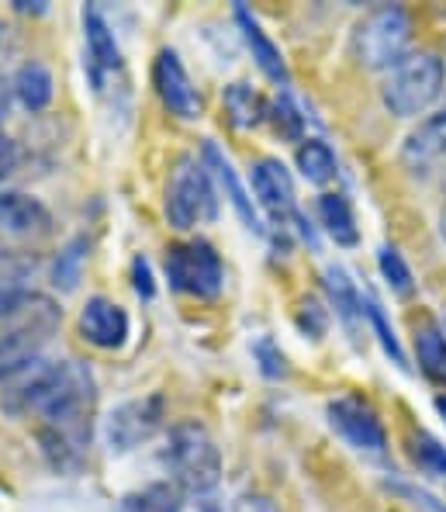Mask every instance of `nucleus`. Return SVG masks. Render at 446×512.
Returning a JSON list of instances; mask_svg holds the SVG:
<instances>
[{"label": "nucleus", "mask_w": 446, "mask_h": 512, "mask_svg": "<svg viewBox=\"0 0 446 512\" xmlns=\"http://www.w3.org/2000/svg\"><path fill=\"white\" fill-rule=\"evenodd\" d=\"M59 326L63 308L42 291L25 288L0 298V374L39 360Z\"/></svg>", "instance_id": "nucleus-1"}, {"label": "nucleus", "mask_w": 446, "mask_h": 512, "mask_svg": "<svg viewBox=\"0 0 446 512\" xmlns=\"http://www.w3.org/2000/svg\"><path fill=\"white\" fill-rule=\"evenodd\" d=\"M160 464L184 495H211L222 481V450L198 419L170 426Z\"/></svg>", "instance_id": "nucleus-2"}, {"label": "nucleus", "mask_w": 446, "mask_h": 512, "mask_svg": "<svg viewBox=\"0 0 446 512\" xmlns=\"http://www.w3.org/2000/svg\"><path fill=\"white\" fill-rule=\"evenodd\" d=\"M446 87V66L436 52H408L395 70L384 73L381 104L395 118H419L440 101Z\"/></svg>", "instance_id": "nucleus-3"}, {"label": "nucleus", "mask_w": 446, "mask_h": 512, "mask_svg": "<svg viewBox=\"0 0 446 512\" xmlns=\"http://www.w3.org/2000/svg\"><path fill=\"white\" fill-rule=\"evenodd\" d=\"M408 42H412V21L408 11L398 4L370 7L364 18L353 25L350 52L364 70H395L408 56Z\"/></svg>", "instance_id": "nucleus-4"}, {"label": "nucleus", "mask_w": 446, "mask_h": 512, "mask_svg": "<svg viewBox=\"0 0 446 512\" xmlns=\"http://www.w3.org/2000/svg\"><path fill=\"white\" fill-rule=\"evenodd\" d=\"M163 208H166V222L180 232L198 229V225L211 222L218 215L215 184H211V173L198 156L184 153L173 160L170 177H166Z\"/></svg>", "instance_id": "nucleus-5"}, {"label": "nucleus", "mask_w": 446, "mask_h": 512, "mask_svg": "<svg viewBox=\"0 0 446 512\" xmlns=\"http://www.w3.org/2000/svg\"><path fill=\"white\" fill-rule=\"evenodd\" d=\"M166 281L177 295L211 301L222 295L225 288V267L222 256L215 253V246L204 243V239H184V243H173L163 256Z\"/></svg>", "instance_id": "nucleus-6"}, {"label": "nucleus", "mask_w": 446, "mask_h": 512, "mask_svg": "<svg viewBox=\"0 0 446 512\" xmlns=\"http://www.w3.org/2000/svg\"><path fill=\"white\" fill-rule=\"evenodd\" d=\"M166 419V398L160 391L142 398H128V402L115 405L104 419V443L111 454H132L142 443H149L163 429Z\"/></svg>", "instance_id": "nucleus-7"}, {"label": "nucleus", "mask_w": 446, "mask_h": 512, "mask_svg": "<svg viewBox=\"0 0 446 512\" xmlns=\"http://www.w3.org/2000/svg\"><path fill=\"white\" fill-rule=\"evenodd\" d=\"M325 419H329L332 433L353 447L357 454H370V457H384L388 454V433H384V423L377 419V412L370 409L360 398H332L329 409H325Z\"/></svg>", "instance_id": "nucleus-8"}, {"label": "nucleus", "mask_w": 446, "mask_h": 512, "mask_svg": "<svg viewBox=\"0 0 446 512\" xmlns=\"http://www.w3.org/2000/svg\"><path fill=\"white\" fill-rule=\"evenodd\" d=\"M153 87L170 115L184 118V122L201 118V111H204L201 90L187 77L184 63H180V56L173 49H160V56L153 59Z\"/></svg>", "instance_id": "nucleus-9"}, {"label": "nucleus", "mask_w": 446, "mask_h": 512, "mask_svg": "<svg viewBox=\"0 0 446 512\" xmlns=\"http://www.w3.org/2000/svg\"><path fill=\"white\" fill-rule=\"evenodd\" d=\"M249 187H253L256 205L267 215H274L277 222H287V218L298 215L291 170L281 160H270V156L267 160H256L253 170H249Z\"/></svg>", "instance_id": "nucleus-10"}, {"label": "nucleus", "mask_w": 446, "mask_h": 512, "mask_svg": "<svg viewBox=\"0 0 446 512\" xmlns=\"http://www.w3.org/2000/svg\"><path fill=\"white\" fill-rule=\"evenodd\" d=\"M128 333H132V322H128V312L118 301L94 295L87 298L80 312V336L97 350H118L125 346Z\"/></svg>", "instance_id": "nucleus-11"}, {"label": "nucleus", "mask_w": 446, "mask_h": 512, "mask_svg": "<svg viewBox=\"0 0 446 512\" xmlns=\"http://www.w3.org/2000/svg\"><path fill=\"white\" fill-rule=\"evenodd\" d=\"M52 212L39 198L21 191H0V236L45 239L52 236Z\"/></svg>", "instance_id": "nucleus-12"}, {"label": "nucleus", "mask_w": 446, "mask_h": 512, "mask_svg": "<svg viewBox=\"0 0 446 512\" xmlns=\"http://www.w3.org/2000/svg\"><path fill=\"white\" fill-rule=\"evenodd\" d=\"M201 163L208 167L211 180H218V187L225 191V198H229V205L236 208V215L243 218V225L249 232H263V222H260V212H256V201L253 194L246 191V184L239 180L236 167H232V160L222 153V149L215 146V142H204L201 146Z\"/></svg>", "instance_id": "nucleus-13"}, {"label": "nucleus", "mask_w": 446, "mask_h": 512, "mask_svg": "<svg viewBox=\"0 0 446 512\" xmlns=\"http://www.w3.org/2000/svg\"><path fill=\"white\" fill-rule=\"evenodd\" d=\"M398 156H402V163L412 173L436 167V163L446 156V108L429 111L426 118H419L412 132L405 135L402 153Z\"/></svg>", "instance_id": "nucleus-14"}, {"label": "nucleus", "mask_w": 446, "mask_h": 512, "mask_svg": "<svg viewBox=\"0 0 446 512\" xmlns=\"http://www.w3.org/2000/svg\"><path fill=\"white\" fill-rule=\"evenodd\" d=\"M83 42H87V66L94 84L101 87L104 73H115L122 66V49L111 32L108 18L97 7H83Z\"/></svg>", "instance_id": "nucleus-15"}, {"label": "nucleus", "mask_w": 446, "mask_h": 512, "mask_svg": "<svg viewBox=\"0 0 446 512\" xmlns=\"http://www.w3.org/2000/svg\"><path fill=\"white\" fill-rule=\"evenodd\" d=\"M236 25H239V35H243L246 49L253 52L256 66L263 70V77L274 80L277 87L291 84V70H287V63H284V52L277 49V42L270 39L267 32H263L260 21H256L253 14H249V7L236 4Z\"/></svg>", "instance_id": "nucleus-16"}, {"label": "nucleus", "mask_w": 446, "mask_h": 512, "mask_svg": "<svg viewBox=\"0 0 446 512\" xmlns=\"http://www.w3.org/2000/svg\"><path fill=\"white\" fill-rule=\"evenodd\" d=\"M315 212H319V222L325 229V236L336 246H357L360 243V229H357V215H353L350 201L343 194H319L315 201Z\"/></svg>", "instance_id": "nucleus-17"}, {"label": "nucleus", "mask_w": 446, "mask_h": 512, "mask_svg": "<svg viewBox=\"0 0 446 512\" xmlns=\"http://www.w3.org/2000/svg\"><path fill=\"white\" fill-rule=\"evenodd\" d=\"M11 87H14L18 104H21V108H28V111H45L52 104V94H56V84H52L49 66L35 63V59L14 73Z\"/></svg>", "instance_id": "nucleus-18"}, {"label": "nucleus", "mask_w": 446, "mask_h": 512, "mask_svg": "<svg viewBox=\"0 0 446 512\" xmlns=\"http://www.w3.org/2000/svg\"><path fill=\"white\" fill-rule=\"evenodd\" d=\"M191 495L180 492L173 481H153V485L128 492L122 499V512H187Z\"/></svg>", "instance_id": "nucleus-19"}, {"label": "nucleus", "mask_w": 446, "mask_h": 512, "mask_svg": "<svg viewBox=\"0 0 446 512\" xmlns=\"http://www.w3.org/2000/svg\"><path fill=\"white\" fill-rule=\"evenodd\" d=\"M325 291H329V301H332V308H336V315L350 329L364 319V298H360L357 284L350 281V274H346L339 263L325 267Z\"/></svg>", "instance_id": "nucleus-20"}, {"label": "nucleus", "mask_w": 446, "mask_h": 512, "mask_svg": "<svg viewBox=\"0 0 446 512\" xmlns=\"http://www.w3.org/2000/svg\"><path fill=\"white\" fill-rule=\"evenodd\" d=\"M222 104H225V115H229V122L236 128L263 125V122H267V111H270V104L263 101V97L256 94L249 84H229V87H225Z\"/></svg>", "instance_id": "nucleus-21"}, {"label": "nucleus", "mask_w": 446, "mask_h": 512, "mask_svg": "<svg viewBox=\"0 0 446 512\" xmlns=\"http://www.w3.org/2000/svg\"><path fill=\"white\" fill-rule=\"evenodd\" d=\"M294 163H298L301 177L308 180V184L315 187H325L336 180L339 173V163H336V153L329 149V142L322 139H305L298 146V153H294Z\"/></svg>", "instance_id": "nucleus-22"}, {"label": "nucleus", "mask_w": 446, "mask_h": 512, "mask_svg": "<svg viewBox=\"0 0 446 512\" xmlns=\"http://www.w3.org/2000/svg\"><path fill=\"white\" fill-rule=\"evenodd\" d=\"M415 360L429 381L446 388V336L436 326H422L415 333Z\"/></svg>", "instance_id": "nucleus-23"}, {"label": "nucleus", "mask_w": 446, "mask_h": 512, "mask_svg": "<svg viewBox=\"0 0 446 512\" xmlns=\"http://www.w3.org/2000/svg\"><path fill=\"white\" fill-rule=\"evenodd\" d=\"M408 454H412V464L426 474L429 481H436L440 488H446V447L436 440V436L412 433V440H408Z\"/></svg>", "instance_id": "nucleus-24"}, {"label": "nucleus", "mask_w": 446, "mask_h": 512, "mask_svg": "<svg viewBox=\"0 0 446 512\" xmlns=\"http://www.w3.org/2000/svg\"><path fill=\"white\" fill-rule=\"evenodd\" d=\"M377 270H381L384 284H388L391 291H395L398 298H412L415 291V274L412 267L405 263V256L395 250V246L384 243L381 250H377Z\"/></svg>", "instance_id": "nucleus-25"}, {"label": "nucleus", "mask_w": 446, "mask_h": 512, "mask_svg": "<svg viewBox=\"0 0 446 512\" xmlns=\"http://www.w3.org/2000/svg\"><path fill=\"white\" fill-rule=\"evenodd\" d=\"M83 260H87V239L77 236L66 243V250L59 253L56 267H52V284L59 291H73L80 284V274H83Z\"/></svg>", "instance_id": "nucleus-26"}, {"label": "nucleus", "mask_w": 446, "mask_h": 512, "mask_svg": "<svg viewBox=\"0 0 446 512\" xmlns=\"http://www.w3.org/2000/svg\"><path fill=\"white\" fill-rule=\"evenodd\" d=\"M364 319L370 322V329H374V336H377V343H381V350L391 357V364H398L405 371V350H402V343H398V336H395V326L388 322V315H384V308L377 305L374 298H364Z\"/></svg>", "instance_id": "nucleus-27"}, {"label": "nucleus", "mask_w": 446, "mask_h": 512, "mask_svg": "<svg viewBox=\"0 0 446 512\" xmlns=\"http://www.w3.org/2000/svg\"><path fill=\"white\" fill-rule=\"evenodd\" d=\"M267 122H274L277 135H284V139L298 142V146L305 142V115H301V111L294 108V101L287 94H281L274 104H270Z\"/></svg>", "instance_id": "nucleus-28"}, {"label": "nucleus", "mask_w": 446, "mask_h": 512, "mask_svg": "<svg viewBox=\"0 0 446 512\" xmlns=\"http://www.w3.org/2000/svg\"><path fill=\"white\" fill-rule=\"evenodd\" d=\"M253 357L260 360V371L267 374V378H284L287 374V357L281 353V346H277L270 336H263V340H256L253 346Z\"/></svg>", "instance_id": "nucleus-29"}, {"label": "nucleus", "mask_w": 446, "mask_h": 512, "mask_svg": "<svg viewBox=\"0 0 446 512\" xmlns=\"http://www.w3.org/2000/svg\"><path fill=\"white\" fill-rule=\"evenodd\" d=\"M388 492L402 495L405 502H412V506L422 512H446V502L433 499V495L422 492V488H415V485H405V481H388Z\"/></svg>", "instance_id": "nucleus-30"}, {"label": "nucleus", "mask_w": 446, "mask_h": 512, "mask_svg": "<svg viewBox=\"0 0 446 512\" xmlns=\"http://www.w3.org/2000/svg\"><path fill=\"white\" fill-rule=\"evenodd\" d=\"M298 326H301V333H308L312 340H322V333H325V326H329V319H325L322 305H319L315 298H305V301H301Z\"/></svg>", "instance_id": "nucleus-31"}, {"label": "nucleus", "mask_w": 446, "mask_h": 512, "mask_svg": "<svg viewBox=\"0 0 446 512\" xmlns=\"http://www.w3.org/2000/svg\"><path fill=\"white\" fill-rule=\"evenodd\" d=\"M21 163V149L18 142L11 139V135L4 132V125H0V180H7L14 170H18Z\"/></svg>", "instance_id": "nucleus-32"}, {"label": "nucleus", "mask_w": 446, "mask_h": 512, "mask_svg": "<svg viewBox=\"0 0 446 512\" xmlns=\"http://www.w3.org/2000/svg\"><path fill=\"white\" fill-rule=\"evenodd\" d=\"M229 512H281L274 506V499L270 495H260V492H243L236 502H232Z\"/></svg>", "instance_id": "nucleus-33"}, {"label": "nucleus", "mask_w": 446, "mask_h": 512, "mask_svg": "<svg viewBox=\"0 0 446 512\" xmlns=\"http://www.w3.org/2000/svg\"><path fill=\"white\" fill-rule=\"evenodd\" d=\"M135 270V291H139L142 298H153V281H149V263L146 260H135L132 263Z\"/></svg>", "instance_id": "nucleus-34"}, {"label": "nucleus", "mask_w": 446, "mask_h": 512, "mask_svg": "<svg viewBox=\"0 0 446 512\" xmlns=\"http://www.w3.org/2000/svg\"><path fill=\"white\" fill-rule=\"evenodd\" d=\"M11 97H14V87H11V80H4L0 77V118L11 111Z\"/></svg>", "instance_id": "nucleus-35"}, {"label": "nucleus", "mask_w": 446, "mask_h": 512, "mask_svg": "<svg viewBox=\"0 0 446 512\" xmlns=\"http://www.w3.org/2000/svg\"><path fill=\"white\" fill-rule=\"evenodd\" d=\"M436 412H440L443 423H446V391H443V395H436Z\"/></svg>", "instance_id": "nucleus-36"}, {"label": "nucleus", "mask_w": 446, "mask_h": 512, "mask_svg": "<svg viewBox=\"0 0 446 512\" xmlns=\"http://www.w3.org/2000/svg\"><path fill=\"white\" fill-rule=\"evenodd\" d=\"M440 236H443V243H446V205H443V212H440Z\"/></svg>", "instance_id": "nucleus-37"}, {"label": "nucleus", "mask_w": 446, "mask_h": 512, "mask_svg": "<svg viewBox=\"0 0 446 512\" xmlns=\"http://www.w3.org/2000/svg\"><path fill=\"white\" fill-rule=\"evenodd\" d=\"M443 184H446V170H443Z\"/></svg>", "instance_id": "nucleus-38"}]
</instances>
